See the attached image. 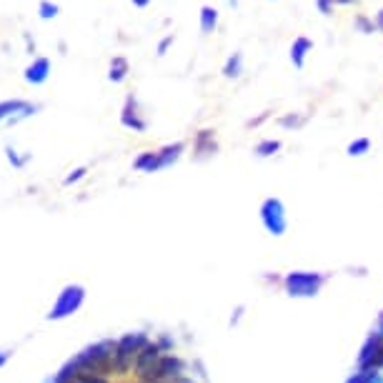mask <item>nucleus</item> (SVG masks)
Masks as SVG:
<instances>
[{
	"label": "nucleus",
	"instance_id": "1",
	"mask_svg": "<svg viewBox=\"0 0 383 383\" xmlns=\"http://www.w3.org/2000/svg\"><path fill=\"white\" fill-rule=\"evenodd\" d=\"M323 276L311 273V271H293V273L285 276V290L293 298H311L321 290Z\"/></svg>",
	"mask_w": 383,
	"mask_h": 383
},
{
	"label": "nucleus",
	"instance_id": "2",
	"mask_svg": "<svg viewBox=\"0 0 383 383\" xmlns=\"http://www.w3.org/2000/svg\"><path fill=\"white\" fill-rule=\"evenodd\" d=\"M261 221H263L266 231L273 236H283L288 228V218H285V208L278 198H266L261 206Z\"/></svg>",
	"mask_w": 383,
	"mask_h": 383
},
{
	"label": "nucleus",
	"instance_id": "3",
	"mask_svg": "<svg viewBox=\"0 0 383 383\" xmlns=\"http://www.w3.org/2000/svg\"><path fill=\"white\" fill-rule=\"evenodd\" d=\"M83 288L80 285H70V288L63 290V295L58 298V303L53 305V311L48 313V318H65L73 311H78L80 303H83Z\"/></svg>",
	"mask_w": 383,
	"mask_h": 383
},
{
	"label": "nucleus",
	"instance_id": "4",
	"mask_svg": "<svg viewBox=\"0 0 383 383\" xmlns=\"http://www.w3.org/2000/svg\"><path fill=\"white\" fill-rule=\"evenodd\" d=\"M381 351H383V336L381 333H376V336L368 338L366 346L361 348V356H358V366H361V371H373L378 356H381Z\"/></svg>",
	"mask_w": 383,
	"mask_h": 383
},
{
	"label": "nucleus",
	"instance_id": "5",
	"mask_svg": "<svg viewBox=\"0 0 383 383\" xmlns=\"http://www.w3.org/2000/svg\"><path fill=\"white\" fill-rule=\"evenodd\" d=\"M36 105L26 103V100H3L0 103V120H21L36 113Z\"/></svg>",
	"mask_w": 383,
	"mask_h": 383
},
{
	"label": "nucleus",
	"instance_id": "6",
	"mask_svg": "<svg viewBox=\"0 0 383 383\" xmlns=\"http://www.w3.org/2000/svg\"><path fill=\"white\" fill-rule=\"evenodd\" d=\"M145 343L143 336H125L123 341L118 343V348H115V358H118V368H125L128 366V358L135 356V351H138L140 346Z\"/></svg>",
	"mask_w": 383,
	"mask_h": 383
},
{
	"label": "nucleus",
	"instance_id": "7",
	"mask_svg": "<svg viewBox=\"0 0 383 383\" xmlns=\"http://www.w3.org/2000/svg\"><path fill=\"white\" fill-rule=\"evenodd\" d=\"M120 123H123L125 128L145 130V120L140 118V113H138V100H135V95H128V100H125V108H123V115H120Z\"/></svg>",
	"mask_w": 383,
	"mask_h": 383
},
{
	"label": "nucleus",
	"instance_id": "8",
	"mask_svg": "<svg viewBox=\"0 0 383 383\" xmlns=\"http://www.w3.org/2000/svg\"><path fill=\"white\" fill-rule=\"evenodd\" d=\"M48 75H51V61H48V58H36V61L26 68V80L33 85L46 83Z\"/></svg>",
	"mask_w": 383,
	"mask_h": 383
},
{
	"label": "nucleus",
	"instance_id": "9",
	"mask_svg": "<svg viewBox=\"0 0 383 383\" xmlns=\"http://www.w3.org/2000/svg\"><path fill=\"white\" fill-rule=\"evenodd\" d=\"M313 51V41L305 36H298L293 41V46H290V63H293L295 68H303L305 65V56Z\"/></svg>",
	"mask_w": 383,
	"mask_h": 383
},
{
	"label": "nucleus",
	"instance_id": "10",
	"mask_svg": "<svg viewBox=\"0 0 383 383\" xmlns=\"http://www.w3.org/2000/svg\"><path fill=\"white\" fill-rule=\"evenodd\" d=\"M218 18H221L218 8H213V6H203L201 8V33H203V36H211V33L216 31Z\"/></svg>",
	"mask_w": 383,
	"mask_h": 383
},
{
	"label": "nucleus",
	"instance_id": "11",
	"mask_svg": "<svg viewBox=\"0 0 383 383\" xmlns=\"http://www.w3.org/2000/svg\"><path fill=\"white\" fill-rule=\"evenodd\" d=\"M125 75H128V61L123 56H115L108 68V80L110 83H123Z\"/></svg>",
	"mask_w": 383,
	"mask_h": 383
},
{
	"label": "nucleus",
	"instance_id": "12",
	"mask_svg": "<svg viewBox=\"0 0 383 383\" xmlns=\"http://www.w3.org/2000/svg\"><path fill=\"white\" fill-rule=\"evenodd\" d=\"M181 153H183V143H173V145H166L163 150H158V171L171 166L173 161H178Z\"/></svg>",
	"mask_w": 383,
	"mask_h": 383
},
{
	"label": "nucleus",
	"instance_id": "13",
	"mask_svg": "<svg viewBox=\"0 0 383 383\" xmlns=\"http://www.w3.org/2000/svg\"><path fill=\"white\" fill-rule=\"evenodd\" d=\"M241 73H243V53L236 51L234 56L226 61V65H223V75H226V78H241Z\"/></svg>",
	"mask_w": 383,
	"mask_h": 383
},
{
	"label": "nucleus",
	"instance_id": "14",
	"mask_svg": "<svg viewBox=\"0 0 383 383\" xmlns=\"http://www.w3.org/2000/svg\"><path fill=\"white\" fill-rule=\"evenodd\" d=\"M133 166L138 168V171H145V173L158 171V150H148V153L138 156V158H135Z\"/></svg>",
	"mask_w": 383,
	"mask_h": 383
},
{
	"label": "nucleus",
	"instance_id": "15",
	"mask_svg": "<svg viewBox=\"0 0 383 383\" xmlns=\"http://www.w3.org/2000/svg\"><path fill=\"white\" fill-rule=\"evenodd\" d=\"M280 150V140H273V138H266V140H261L258 145L253 148V153L258 158H268V156H273V153H278Z\"/></svg>",
	"mask_w": 383,
	"mask_h": 383
},
{
	"label": "nucleus",
	"instance_id": "16",
	"mask_svg": "<svg viewBox=\"0 0 383 383\" xmlns=\"http://www.w3.org/2000/svg\"><path fill=\"white\" fill-rule=\"evenodd\" d=\"M368 150H371V140H368V138H356V140H351V143H348L346 153L351 158H358V156H366Z\"/></svg>",
	"mask_w": 383,
	"mask_h": 383
},
{
	"label": "nucleus",
	"instance_id": "17",
	"mask_svg": "<svg viewBox=\"0 0 383 383\" xmlns=\"http://www.w3.org/2000/svg\"><path fill=\"white\" fill-rule=\"evenodd\" d=\"M58 13H61L58 3H51V0H41V3H38V16H41V21H53V18H58Z\"/></svg>",
	"mask_w": 383,
	"mask_h": 383
},
{
	"label": "nucleus",
	"instance_id": "18",
	"mask_svg": "<svg viewBox=\"0 0 383 383\" xmlns=\"http://www.w3.org/2000/svg\"><path fill=\"white\" fill-rule=\"evenodd\" d=\"M356 28H358L361 33H373V31H376V23L368 21L366 16H358V18H356Z\"/></svg>",
	"mask_w": 383,
	"mask_h": 383
},
{
	"label": "nucleus",
	"instance_id": "19",
	"mask_svg": "<svg viewBox=\"0 0 383 383\" xmlns=\"http://www.w3.org/2000/svg\"><path fill=\"white\" fill-rule=\"evenodd\" d=\"M316 8L323 13V16H331V11H333V0H316Z\"/></svg>",
	"mask_w": 383,
	"mask_h": 383
},
{
	"label": "nucleus",
	"instance_id": "20",
	"mask_svg": "<svg viewBox=\"0 0 383 383\" xmlns=\"http://www.w3.org/2000/svg\"><path fill=\"white\" fill-rule=\"evenodd\" d=\"M371 376H373L371 371H361V373H356L353 378H348L346 383H368V381H371Z\"/></svg>",
	"mask_w": 383,
	"mask_h": 383
},
{
	"label": "nucleus",
	"instance_id": "21",
	"mask_svg": "<svg viewBox=\"0 0 383 383\" xmlns=\"http://www.w3.org/2000/svg\"><path fill=\"white\" fill-rule=\"evenodd\" d=\"M303 123V118H298V115H285V118H280V125H285V128H290V125H300Z\"/></svg>",
	"mask_w": 383,
	"mask_h": 383
},
{
	"label": "nucleus",
	"instance_id": "22",
	"mask_svg": "<svg viewBox=\"0 0 383 383\" xmlns=\"http://www.w3.org/2000/svg\"><path fill=\"white\" fill-rule=\"evenodd\" d=\"M173 46V36H166L161 43H158V56H166V51Z\"/></svg>",
	"mask_w": 383,
	"mask_h": 383
},
{
	"label": "nucleus",
	"instance_id": "23",
	"mask_svg": "<svg viewBox=\"0 0 383 383\" xmlns=\"http://www.w3.org/2000/svg\"><path fill=\"white\" fill-rule=\"evenodd\" d=\"M85 176V168H78V171H73L70 173V176H68L65 178V183H68V186H70V183H75V181H80V178H83Z\"/></svg>",
	"mask_w": 383,
	"mask_h": 383
},
{
	"label": "nucleus",
	"instance_id": "24",
	"mask_svg": "<svg viewBox=\"0 0 383 383\" xmlns=\"http://www.w3.org/2000/svg\"><path fill=\"white\" fill-rule=\"evenodd\" d=\"M373 23H376V31H381V33H383V8L376 13V21H373Z\"/></svg>",
	"mask_w": 383,
	"mask_h": 383
},
{
	"label": "nucleus",
	"instance_id": "25",
	"mask_svg": "<svg viewBox=\"0 0 383 383\" xmlns=\"http://www.w3.org/2000/svg\"><path fill=\"white\" fill-rule=\"evenodd\" d=\"M130 3H133L135 8H148L150 6V0H130Z\"/></svg>",
	"mask_w": 383,
	"mask_h": 383
},
{
	"label": "nucleus",
	"instance_id": "26",
	"mask_svg": "<svg viewBox=\"0 0 383 383\" xmlns=\"http://www.w3.org/2000/svg\"><path fill=\"white\" fill-rule=\"evenodd\" d=\"M368 383H383V376H378V373H373V376H371V381H368Z\"/></svg>",
	"mask_w": 383,
	"mask_h": 383
},
{
	"label": "nucleus",
	"instance_id": "27",
	"mask_svg": "<svg viewBox=\"0 0 383 383\" xmlns=\"http://www.w3.org/2000/svg\"><path fill=\"white\" fill-rule=\"evenodd\" d=\"M333 3H341V6H351V3H356V0H333Z\"/></svg>",
	"mask_w": 383,
	"mask_h": 383
},
{
	"label": "nucleus",
	"instance_id": "28",
	"mask_svg": "<svg viewBox=\"0 0 383 383\" xmlns=\"http://www.w3.org/2000/svg\"><path fill=\"white\" fill-rule=\"evenodd\" d=\"M376 366H383V351H381V356H378V361H376Z\"/></svg>",
	"mask_w": 383,
	"mask_h": 383
},
{
	"label": "nucleus",
	"instance_id": "29",
	"mask_svg": "<svg viewBox=\"0 0 383 383\" xmlns=\"http://www.w3.org/2000/svg\"><path fill=\"white\" fill-rule=\"evenodd\" d=\"M3 361H6V356H0V366H3Z\"/></svg>",
	"mask_w": 383,
	"mask_h": 383
}]
</instances>
